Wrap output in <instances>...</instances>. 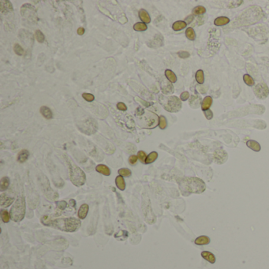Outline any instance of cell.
Masks as SVG:
<instances>
[{
    "instance_id": "1",
    "label": "cell",
    "mask_w": 269,
    "mask_h": 269,
    "mask_svg": "<svg viewBox=\"0 0 269 269\" xmlns=\"http://www.w3.org/2000/svg\"><path fill=\"white\" fill-rule=\"evenodd\" d=\"M41 222L44 225L52 227L55 229L66 232H74L77 231L81 227L80 219L74 217H65L50 219L48 216H44L41 219Z\"/></svg>"
},
{
    "instance_id": "2",
    "label": "cell",
    "mask_w": 269,
    "mask_h": 269,
    "mask_svg": "<svg viewBox=\"0 0 269 269\" xmlns=\"http://www.w3.org/2000/svg\"><path fill=\"white\" fill-rule=\"evenodd\" d=\"M182 196H189L192 193H202L206 185L202 179L196 177H183L177 180Z\"/></svg>"
},
{
    "instance_id": "3",
    "label": "cell",
    "mask_w": 269,
    "mask_h": 269,
    "mask_svg": "<svg viewBox=\"0 0 269 269\" xmlns=\"http://www.w3.org/2000/svg\"><path fill=\"white\" fill-rule=\"evenodd\" d=\"M26 212L25 200L23 196H18L15 202L13 204L10 211L11 219L15 223H19L22 221L24 218Z\"/></svg>"
},
{
    "instance_id": "4",
    "label": "cell",
    "mask_w": 269,
    "mask_h": 269,
    "mask_svg": "<svg viewBox=\"0 0 269 269\" xmlns=\"http://www.w3.org/2000/svg\"><path fill=\"white\" fill-rule=\"evenodd\" d=\"M66 159L68 166H69V178H70L71 182L75 186H83L85 183V181H86V176H85V172L77 165L73 164L67 156H66Z\"/></svg>"
},
{
    "instance_id": "5",
    "label": "cell",
    "mask_w": 269,
    "mask_h": 269,
    "mask_svg": "<svg viewBox=\"0 0 269 269\" xmlns=\"http://www.w3.org/2000/svg\"><path fill=\"white\" fill-rule=\"evenodd\" d=\"M159 101L163 108L168 112H179L182 109V104L181 99L174 95L164 96L163 95H160L159 96Z\"/></svg>"
},
{
    "instance_id": "6",
    "label": "cell",
    "mask_w": 269,
    "mask_h": 269,
    "mask_svg": "<svg viewBox=\"0 0 269 269\" xmlns=\"http://www.w3.org/2000/svg\"><path fill=\"white\" fill-rule=\"evenodd\" d=\"M150 200L149 198L146 196V197H143V204H142V208L143 212L144 215V219L148 223L152 224L154 223L156 221V217L152 212V209L151 205H150Z\"/></svg>"
},
{
    "instance_id": "7",
    "label": "cell",
    "mask_w": 269,
    "mask_h": 269,
    "mask_svg": "<svg viewBox=\"0 0 269 269\" xmlns=\"http://www.w3.org/2000/svg\"><path fill=\"white\" fill-rule=\"evenodd\" d=\"M21 14L24 18L32 22H37V10L29 3L24 4L21 8Z\"/></svg>"
},
{
    "instance_id": "8",
    "label": "cell",
    "mask_w": 269,
    "mask_h": 269,
    "mask_svg": "<svg viewBox=\"0 0 269 269\" xmlns=\"http://www.w3.org/2000/svg\"><path fill=\"white\" fill-rule=\"evenodd\" d=\"M254 92L256 96L260 99H266L269 95L268 87L264 83H260L256 85L254 89Z\"/></svg>"
},
{
    "instance_id": "9",
    "label": "cell",
    "mask_w": 269,
    "mask_h": 269,
    "mask_svg": "<svg viewBox=\"0 0 269 269\" xmlns=\"http://www.w3.org/2000/svg\"><path fill=\"white\" fill-rule=\"evenodd\" d=\"M160 88L164 95H168V94H171L174 92V86L172 85V83L169 82L167 79L165 78H162L160 81Z\"/></svg>"
},
{
    "instance_id": "10",
    "label": "cell",
    "mask_w": 269,
    "mask_h": 269,
    "mask_svg": "<svg viewBox=\"0 0 269 269\" xmlns=\"http://www.w3.org/2000/svg\"><path fill=\"white\" fill-rule=\"evenodd\" d=\"M228 158V155L227 152L223 149H218L214 153V159L215 163L218 164H223L227 161Z\"/></svg>"
},
{
    "instance_id": "11",
    "label": "cell",
    "mask_w": 269,
    "mask_h": 269,
    "mask_svg": "<svg viewBox=\"0 0 269 269\" xmlns=\"http://www.w3.org/2000/svg\"><path fill=\"white\" fill-rule=\"evenodd\" d=\"M147 45L149 47L156 48L163 45V37L161 34H156L152 40L147 42Z\"/></svg>"
},
{
    "instance_id": "12",
    "label": "cell",
    "mask_w": 269,
    "mask_h": 269,
    "mask_svg": "<svg viewBox=\"0 0 269 269\" xmlns=\"http://www.w3.org/2000/svg\"><path fill=\"white\" fill-rule=\"evenodd\" d=\"M18 35H19V37L21 40V41H22L24 44H26V45H33V35L30 34L29 32L24 31V30H21Z\"/></svg>"
},
{
    "instance_id": "13",
    "label": "cell",
    "mask_w": 269,
    "mask_h": 269,
    "mask_svg": "<svg viewBox=\"0 0 269 269\" xmlns=\"http://www.w3.org/2000/svg\"><path fill=\"white\" fill-rule=\"evenodd\" d=\"M14 201V198L7 196L5 193H2L0 196V205L4 208H7L12 205Z\"/></svg>"
},
{
    "instance_id": "14",
    "label": "cell",
    "mask_w": 269,
    "mask_h": 269,
    "mask_svg": "<svg viewBox=\"0 0 269 269\" xmlns=\"http://www.w3.org/2000/svg\"><path fill=\"white\" fill-rule=\"evenodd\" d=\"M0 11L2 14H8L14 11L12 5L10 1H1L0 2Z\"/></svg>"
},
{
    "instance_id": "15",
    "label": "cell",
    "mask_w": 269,
    "mask_h": 269,
    "mask_svg": "<svg viewBox=\"0 0 269 269\" xmlns=\"http://www.w3.org/2000/svg\"><path fill=\"white\" fill-rule=\"evenodd\" d=\"M89 207L87 204H83L82 205H81L79 210L77 212V216L79 217V219H84L86 218L87 215L89 213Z\"/></svg>"
},
{
    "instance_id": "16",
    "label": "cell",
    "mask_w": 269,
    "mask_h": 269,
    "mask_svg": "<svg viewBox=\"0 0 269 269\" xmlns=\"http://www.w3.org/2000/svg\"><path fill=\"white\" fill-rule=\"evenodd\" d=\"M138 15L139 17L141 18V20L144 24H148V23L151 22V17H150L149 14L148 13L147 11L144 10V9H141V10L139 11Z\"/></svg>"
},
{
    "instance_id": "17",
    "label": "cell",
    "mask_w": 269,
    "mask_h": 269,
    "mask_svg": "<svg viewBox=\"0 0 269 269\" xmlns=\"http://www.w3.org/2000/svg\"><path fill=\"white\" fill-rule=\"evenodd\" d=\"M95 170L99 173L102 174L105 176H109L111 174V170L108 166L104 164H99L95 167Z\"/></svg>"
},
{
    "instance_id": "18",
    "label": "cell",
    "mask_w": 269,
    "mask_h": 269,
    "mask_svg": "<svg viewBox=\"0 0 269 269\" xmlns=\"http://www.w3.org/2000/svg\"><path fill=\"white\" fill-rule=\"evenodd\" d=\"M211 241V239L209 237L205 236V235H202V236H200L198 238H196L195 239L194 242L196 245H205L209 244Z\"/></svg>"
},
{
    "instance_id": "19",
    "label": "cell",
    "mask_w": 269,
    "mask_h": 269,
    "mask_svg": "<svg viewBox=\"0 0 269 269\" xmlns=\"http://www.w3.org/2000/svg\"><path fill=\"white\" fill-rule=\"evenodd\" d=\"M247 147L249 148L250 149H252L254 152H260L261 149L260 144H259L257 141H254V140H249L246 142Z\"/></svg>"
},
{
    "instance_id": "20",
    "label": "cell",
    "mask_w": 269,
    "mask_h": 269,
    "mask_svg": "<svg viewBox=\"0 0 269 269\" xmlns=\"http://www.w3.org/2000/svg\"><path fill=\"white\" fill-rule=\"evenodd\" d=\"M201 257L205 259V260L208 261L211 264H214L215 262V257L213 254H212L209 251H203L201 253Z\"/></svg>"
},
{
    "instance_id": "21",
    "label": "cell",
    "mask_w": 269,
    "mask_h": 269,
    "mask_svg": "<svg viewBox=\"0 0 269 269\" xmlns=\"http://www.w3.org/2000/svg\"><path fill=\"white\" fill-rule=\"evenodd\" d=\"M212 98L211 96H206L205 98H204L203 100H202L201 104V109L203 111H206V110H209L210 107L212 106Z\"/></svg>"
},
{
    "instance_id": "22",
    "label": "cell",
    "mask_w": 269,
    "mask_h": 269,
    "mask_svg": "<svg viewBox=\"0 0 269 269\" xmlns=\"http://www.w3.org/2000/svg\"><path fill=\"white\" fill-rule=\"evenodd\" d=\"M29 156V152L26 149H23L18 153L17 156V161L19 163H24L26 160H28Z\"/></svg>"
},
{
    "instance_id": "23",
    "label": "cell",
    "mask_w": 269,
    "mask_h": 269,
    "mask_svg": "<svg viewBox=\"0 0 269 269\" xmlns=\"http://www.w3.org/2000/svg\"><path fill=\"white\" fill-rule=\"evenodd\" d=\"M228 23H230V19L227 17H223V16L217 17L214 21V24L216 26H223L227 24Z\"/></svg>"
},
{
    "instance_id": "24",
    "label": "cell",
    "mask_w": 269,
    "mask_h": 269,
    "mask_svg": "<svg viewBox=\"0 0 269 269\" xmlns=\"http://www.w3.org/2000/svg\"><path fill=\"white\" fill-rule=\"evenodd\" d=\"M115 184H116V186L118 187V189H120L121 191L125 190L126 182L122 176L121 175L117 176L116 179H115Z\"/></svg>"
},
{
    "instance_id": "25",
    "label": "cell",
    "mask_w": 269,
    "mask_h": 269,
    "mask_svg": "<svg viewBox=\"0 0 269 269\" xmlns=\"http://www.w3.org/2000/svg\"><path fill=\"white\" fill-rule=\"evenodd\" d=\"M40 113H41L42 115L45 118H47V119H51V118H52V117H53L51 110L46 106H43L40 108Z\"/></svg>"
},
{
    "instance_id": "26",
    "label": "cell",
    "mask_w": 269,
    "mask_h": 269,
    "mask_svg": "<svg viewBox=\"0 0 269 269\" xmlns=\"http://www.w3.org/2000/svg\"><path fill=\"white\" fill-rule=\"evenodd\" d=\"M165 76H166L167 80L171 82V83H175L177 82V76L170 69H166L165 70Z\"/></svg>"
},
{
    "instance_id": "27",
    "label": "cell",
    "mask_w": 269,
    "mask_h": 269,
    "mask_svg": "<svg viewBox=\"0 0 269 269\" xmlns=\"http://www.w3.org/2000/svg\"><path fill=\"white\" fill-rule=\"evenodd\" d=\"M186 25H187V24L184 21H178L172 24V29L174 31H180V30L186 28Z\"/></svg>"
},
{
    "instance_id": "28",
    "label": "cell",
    "mask_w": 269,
    "mask_h": 269,
    "mask_svg": "<svg viewBox=\"0 0 269 269\" xmlns=\"http://www.w3.org/2000/svg\"><path fill=\"white\" fill-rule=\"evenodd\" d=\"M10 186V179L8 177H3L0 182V190L3 192L7 190Z\"/></svg>"
},
{
    "instance_id": "29",
    "label": "cell",
    "mask_w": 269,
    "mask_h": 269,
    "mask_svg": "<svg viewBox=\"0 0 269 269\" xmlns=\"http://www.w3.org/2000/svg\"><path fill=\"white\" fill-rule=\"evenodd\" d=\"M157 158H158V153L156 152H152L151 153L148 154V156H147V158H146V160H145V163H147V164L152 163L153 162L156 161Z\"/></svg>"
},
{
    "instance_id": "30",
    "label": "cell",
    "mask_w": 269,
    "mask_h": 269,
    "mask_svg": "<svg viewBox=\"0 0 269 269\" xmlns=\"http://www.w3.org/2000/svg\"><path fill=\"white\" fill-rule=\"evenodd\" d=\"M195 77H196V80L198 83L201 84V85L204 84V82H205V73H204L203 70H201V69L197 70L196 75H195Z\"/></svg>"
},
{
    "instance_id": "31",
    "label": "cell",
    "mask_w": 269,
    "mask_h": 269,
    "mask_svg": "<svg viewBox=\"0 0 269 269\" xmlns=\"http://www.w3.org/2000/svg\"><path fill=\"white\" fill-rule=\"evenodd\" d=\"M200 103H201V98L196 96V95H192L191 96V99L189 100V105L191 106V108H197V105H199Z\"/></svg>"
},
{
    "instance_id": "32",
    "label": "cell",
    "mask_w": 269,
    "mask_h": 269,
    "mask_svg": "<svg viewBox=\"0 0 269 269\" xmlns=\"http://www.w3.org/2000/svg\"><path fill=\"white\" fill-rule=\"evenodd\" d=\"M0 215H1V219H2V222L5 223H9V221H10V219H11L10 212H7V210H4V209H2V210H1V212H0Z\"/></svg>"
},
{
    "instance_id": "33",
    "label": "cell",
    "mask_w": 269,
    "mask_h": 269,
    "mask_svg": "<svg viewBox=\"0 0 269 269\" xmlns=\"http://www.w3.org/2000/svg\"><path fill=\"white\" fill-rule=\"evenodd\" d=\"M147 29H148L147 24H144V23L143 22H137L136 23V24H134V29L136 30V31H139V32L145 31V30H147Z\"/></svg>"
},
{
    "instance_id": "34",
    "label": "cell",
    "mask_w": 269,
    "mask_h": 269,
    "mask_svg": "<svg viewBox=\"0 0 269 269\" xmlns=\"http://www.w3.org/2000/svg\"><path fill=\"white\" fill-rule=\"evenodd\" d=\"M243 80L244 82L248 86H254L255 85V81L249 74H245L243 76Z\"/></svg>"
},
{
    "instance_id": "35",
    "label": "cell",
    "mask_w": 269,
    "mask_h": 269,
    "mask_svg": "<svg viewBox=\"0 0 269 269\" xmlns=\"http://www.w3.org/2000/svg\"><path fill=\"white\" fill-rule=\"evenodd\" d=\"M186 36L189 40H194L196 39V33L193 28H188L186 31Z\"/></svg>"
},
{
    "instance_id": "36",
    "label": "cell",
    "mask_w": 269,
    "mask_h": 269,
    "mask_svg": "<svg viewBox=\"0 0 269 269\" xmlns=\"http://www.w3.org/2000/svg\"><path fill=\"white\" fill-rule=\"evenodd\" d=\"M206 12V9L203 6H197L193 9V14L195 15H201Z\"/></svg>"
},
{
    "instance_id": "37",
    "label": "cell",
    "mask_w": 269,
    "mask_h": 269,
    "mask_svg": "<svg viewBox=\"0 0 269 269\" xmlns=\"http://www.w3.org/2000/svg\"><path fill=\"white\" fill-rule=\"evenodd\" d=\"M118 174H119V175L122 176V177H130V175H131V174H132V172H131V170H130V169L128 168H121L118 170Z\"/></svg>"
},
{
    "instance_id": "38",
    "label": "cell",
    "mask_w": 269,
    "mask_h": 269,
    "mask_svg": "<svg viewBox=\"0 0 269 269\" xmlns=\"http://www.w3.org/2000/svg\"><path fill=\"white\" fill-rule=\"evenodd\" d=\"M159 126L161 130H165L167 126V121L166 118L163 115L160 117V120H159Z\"/></svg>"
},
{
    "instance_id": "39",
    "label": "cell",
    "mask_w": 269,
    "mask_h": 269,
    "mask_svg": "<svg viewBox=\"0 0 269 269\" xmlns=\"http://www.w3.org/2000/svg\"><path fill=\"white\" fill-rule=\"evenodd\" d=\"M35 37H36V39H37L39 43H43V42L44 41V40H45L44 35L43 34V33H42L40 30H37V31H36Z\"/></svg>"
},
{
    "instance_id": "40",
    "label": "cell",
    "mask_w": 269,
    "mask_h": 269,
    "mask_svg": "<svg viewBox=\"0 0 269 269\" xmlns=\"http://www.w3.org/2000/svg\"><path fill=\"white\" fill-rule=\"evenodd\" d=\"M14 51L17 55H22L24 54V50H23L22 47H21V45H19L18 43H16L14 47Z\"/></svg>"
},
{
    "instance_id": "41",
    "label": "cell",
    "mask_w": 269,
    "mask_h": 269,
    "mask_svg": "<svg viewBox=\"0 0 269 269\" xmlns=\"http://www.w3.org/2000/svg\"><path fill=\"white\" fill-rule=\"evenodd\" d=\"M137 157H138L139 160L141 162V163H145L146 158H147V155L144 152V151H139L137 153Z\"/></svg>"
},
{
    "instance_id": "42",
    "label": "cell",
    "mask_w": 269,
    "mask_h": 269,
    "mask_svg": "<svg viewBox=\"0 0 269 269\" xmlns=\"http://www.w3.org/2000/svg\"><path fill=\"white\" fill-rule=\"evenodd\" d=\"M82 97H83L85 100L88 101V102H92V101H93L94 99H95V96H94L92 94L86 93V92L82 94Z\"/></svg>"
},
{
    "instance_id": "43",
    "label": "cell",
    "mask_w": 269,
    "mask_h": 269,
    "mask_svg": "<svg viewBox=\"0 0 269 269\" xmlns=\"http://www.w3.org/2000/svg\"><path fill=\"white\" fill-rule=\"evenodd\" d=\"M135 100L137 101L138 103H140V104H141L142 106L145 107V108H148V107L151 106L152 104V103L148 102V101L144 100L143 99H141V98H139V97H135Z\"/></svg>"
},
{
    "instance_id": "44",
    "label": "cell",
    "mask_w": 269,
    "mask_h": 269,
    "mask_svg": "<svg viewBox=\"0 0 269 269\" xmlns=\"http://www.w3.org/2000/svg\"><path fill=\"white\" fill-rule=\"evenodd\" d=\"M56 206L59 210H65L67 207V203L66 201H61L56 202Z\"/></svg>"
},
{
    "instance_id": "45",
    "label": "cell",
    "mask_w": 269,
    "mask_h": 269,
    "mask_svg": "<svg viewBox=\"0 0 269 269\" xmlns=\"http://www.w3.org/2000/svg\"><path fill=\"white\" fill-rule=\"evenodd\" d=\"M204 114H205V118H206L208 120H211L212 119V118H213V112H212L210 109L204 111Z\"/></svg>"
},
{
    "instance_id": "46",
    "label": "cell",
    "mask_w": 269,
    "mask_h": 269,
    "mask_svg": "<svg viewBox=\"0 0 269 269\" xmlns=\"http://www.w3.org/2000/svg\"><path fill=\"white\" fill-rule=\"evenodd\" d=\"M178 55L182 59H186V58H189L190 56L189 52L184 51H181L178 52Z\"/></svg>"
},
{
    "instance_id": "47",
    "label": "cell",
    "mask_w": 269,
    "mask_h": 269,
    "mask_svg": "<svg viewBox=\"0 0 269 269\" xmlns=\"http://www.w3.org/2000/svg\"><path fill=\"white\" fill-rule=\"evenodd\" d=\"M137 160H138V157H137V156H135V155H132V156H130V158H129V163H130L131 165H134V164H136V163L137 162Z\"/></svg>"
},
{
    "instance_id": "48",
    "label": "cell",
    "mask_w": 269,
    "mask_h": 269,
    "mask_svg": "<svg viewBox=\"0 0 269 269\" xmlns=\"http://www.w3.org/2000/svg\"><path fill=\"white\" fill-rule=\"evenodd\" d=\"M117 108H118V110H120V111H126L127 110V107L126 105L124 103H118V104H117Z\"/></svg>"
},
{
    "instance_id": "49",
    "label": "cell",
    "mask_w": 269,
    "mask_h": 269,
    "mask_svg": "<svg viewBox=\"0 0 269 269\" xmlns=\"http://www.w3.org/2000/svg\"><path fill=\"white\" fill-rule=\"evenodd\" d=\"M189 98V93L188 92H183L180 95V99L182 101L187 100Z\"/></svg>"
},
{
    "instance_id": "50",
    "label": "cell",
    "mask_w": 269,
    "mask_h": 269,
    "mask_svg": "<svg viewBox=\"0 0 269 269\" xmlns=\"http://www.w3.org/2000/svg\"><path fill=\"white\" fill-rule=\"evenodd\" d=\"M135 113L137 116H141V115L144 114V110L142 108H137V110H136Z\"/></svg>"
},
{
    "instance_id": "51",
    "label": "cell",
    "mask_w": 269,
    "mask_h": 269,
    "mask_svg": "<svg viewBox=\"0 0 269 269\" xmlns=\"http://www.w3.org/2000/svg\"><path fill=\"white\" fill-rule=\"evenodd\" d=\"M193 18H194L193 15L188 16V17H186V20H185V22H186L187 24H190V23L193 21Z\"/></svg>"
},
{
    "instance_id": "52",
    "label": "cell",
    "mask_w": 269,
    "mask_h": 269,
    "mask_svg": "<svg viewBox=\"0 0 269 269\" xmlns=\"http://www.w3.org/2000/svg\"><path fill=\"white\" fill-rule=\"evenodd\" d=\"M77 34L80 35V36H82V35L85 33V29L82 28V27H80V28H78L77 29Z\"/></svg>"
},
{
    "instance_id": "53",
    "label": "cell",
    "mask_w": 269,
    "mask_h": 269,
    "mask_svg": "<svg viewBox=\"0 0 269 269\" xmlns=\"http://www.w3.org/2000/svg\"><path fill=\"white\" fill-rule=\"evenodd\" d=\"M69 205H70V206L75 208V207H76V201H75L73 199H71L69 201Z\"/></svg>"
}]
</instances>
